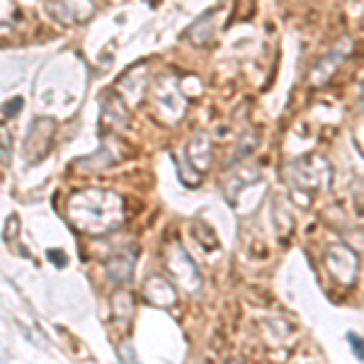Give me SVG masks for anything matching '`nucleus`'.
<instances>
[{
  "label": "nucleus",
  "mask_w": 364,
  "mask_h": 364,
  "mask_svg": "<svg viewBox=\"0 0 364 364\" xmlns=\"http://www.w3.org/2000/svg\"><path fill=\"white\" fill-rule=\"evenodd\" d=\"M350 51V49H348ZM348 51H343V54H340V49H336L333 51L331 56L328 58H323V61H318V66H316V70H314V75H311V83H323V80L328 78V75L333 73V70H336L340 63H343V58H345V54H348Z\"/></svg>",
  "instance_id": "obj_1"
},
{
  "label": "nucleus",
  "mask_w": 364,
  "mask_h": 364,
  "mask_svg": "<svg viewBox=\"0 0 364 364\" xmlns=\"http://www.w3.org/2000/svg\"><path fill=\"white\" fill-rule=\"evenodd\" d=\"M20 107H22V100L20 97H15L13 102H8V107H5V112H3V117L8 119L10 114H15V112H20Z\"/></svg>",
  "instance_id": "obj_2"
},
{
  "label": "nucleus",
  "mask_w": 364,
  "mask_h": 364,
  "mask_svg": "<svg viewBox=\"0 0 364 364\" xmlns=\"http://www.w3.org/2000/svg\"><path fill=\"white\" fill-rule=\"evenodd\" d=\"M3 163H8V129H3Z\"/></svg>",
  "instance_id": "obj_3"
},
{
  "label": "nucleus",
  "mask_w": 364,
  "mask_h": 364,
  "mask_svg": "<svg viewBox=\"0 0 364 364\" xmlns=\"http://www.w3.org/2000/svg\"><path fill=\"white\" fill-rule=\"evenodd\" d=\"M350 340H352V345H355V350H357V352H362V357H364V345H362V343H357L355 336H350Z\"/></svg>",
  "instance_id": "obj_4"
}]
</instances>
